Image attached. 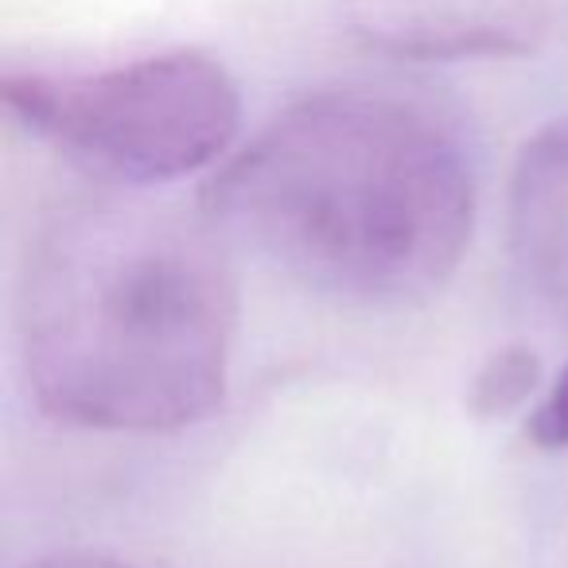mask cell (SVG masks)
Segmentation results:
<instances>
[{"mask_svg":"<svg viewBox=\"0 0 568 568\" xmlns=\"http://www.w3.org/2000/svg\"><path fill=\"white\" fill-rule=\"evenodd\" d=\"M230 237L141 199L48 214L17 276V351L51 420L90 433H180L222 409L237 339Z\"/></svg>","mask_w":568,"mask_h":568,"instance_id":"obj_1","label":"cell"},{"mask_svg":"<svg viewBox=\"0 0 568 568\" xmlns=\"http://www.w3.org/2000/svg\"><path fill=\"white\" fill-rule=\"evenodd\" d=\"M199 206L293 284L355 308L444 293L475 230V172L452 125L378 87L281 110L206 180Z\"/></svg>","mask_w":568,"mask_h":568,"instance_id":"obj_2","label":"cell"},{"mask_svg":"<svg viewBox=\"0 0 568 568\" xmlns=\"http://www.w3.org/2000/svg\"><path fill=\"white\" fill-rule=\"evenodd\" d=\"M0 102L67 160L133 187L211 168L242 125L237 82L195 48L105 67L4 71Z\"/></svg>","mask_w":568,"mask_h":568,"instance_id":"obj_3","label":"cell"},{"mask_svg":"<svg viewBox=\"0 0 568 568\" xmlns=\"http://www.w3.org/2000/svg\"><path fill=\"white\" fill-rule=\"evenodd\" d=\"M339 28L374 55L402 63L534 55L552 0H335Z\"/></svg>","mask_w":568,"mask_h":568,"instance_id":"obj_4","label":"cell"},{"mask_svg":"<svg viewBox=\"0 0 568 568\" xmlns=\"http://www.w3.org/2000/svg\"><path fill=\"white\" fill-rule=\"evenodd\" d=\"M510 261L529 301L568 335V118L521 144L506 203Z\"/></svg>","mask_w":568,"mask_h":568,"instance_id":"obj_5","label":"cell"},{"mask_svg":"<svg viewBox=\"0 0 568 568\" xmlns=\"http://www.w3.org/2000/svg\"><path fill=\"white\" fill-rule=\"evenodd\" d=\"M541 358L529 343H506L475 371L467 386V409L479 420H498L526 409L541 389Z\"/></svg>","mask_w":568,"mask_h":568,"instance_id":"obj_6","label":"cell"},{"mask_svg":"<svg viewBox=\"0 0 568 568\" xmlns=\"http://www.w3.org/2000/svg\"><path fill=\"white\" fill-rule=\"evenodd\" d=\"M526 436L541 452H568V363L541 394V402L529 409Z\"/></svg>","mask_w":568,"mask_h":568,"instance_id":"obj_7","label":"cell"},{"mask_svg":"<svg viewBox=\"0 0 568 568\" xmlns=\"http://www.w3.org/2000/svg\"><path fill=\"white\" fill-rule=\"evenodd\" d=\"M28 568H136L121 557H110V552H90V549H74V552H51V557L36 560Z\"/></svg>","mask_w":568,"mask_h":568,"instance_id":"obj_8","label":"cell"}]
</instances>
